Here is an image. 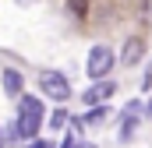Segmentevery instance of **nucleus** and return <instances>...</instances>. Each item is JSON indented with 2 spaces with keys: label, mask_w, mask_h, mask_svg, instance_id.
Returning <instances> with one entry per match:
<instances>
[{
  "label": "nucleus",
  "mask_w": 152,
  "mask_h": 148,
  "mask_svg": "<svg viewBox=\"0 0 152 148\" xmlns=\"http://www.w3.org/2000/svg\"><path fill=\"white\" fill-rule=\"evenodd\" d=\"M53 127H64V123H71V116H67V110H60V113H53V120H50Z\"/></svg>",
  "instance_id": "obj_9"
},
{
  "label": "nucleus",
  "mask_w": 152,
  "mask_h": 148,
  "mask_svg": "<svg viewBox=\"0 0 152 148\" xmlns=\"http://www.w3.org/2000/svg\"><path fill=\"white\" fill-rule=\"evenodd\" d=\"M145 113H149V116H152V102H145Z\"/></svg>",
  "instance_id": "obj_12"
},
{
  "label": "nucleus",
  "mask_w": 152,
  "mask_h": 148,
  "mask_svg": "<svg viewBox=\"0 0 152 148\" xmlns=\"http://www.w3.org/2000/svg\"><path fill=\"white\" fill-rule=\"evenodd\" d=\"M39 88H42L53 102H67V99H71V81L60 71H39Z\"/></svg>",
  "instance_id": "obj_2"
},
{
  "label": "nucleus",
  "mask_w": 152,
  "mask_h": 148,
  "mask_svg": "<svg viewBox=\"0 0 152 148\" xmlns=\"http://www.w3.org/2000/svg\"><path fill=\"white\" fill-rule=\"evenodd\" d=\"M71 11H75L78 18H85V0H71Z\"/></svg>",
  "instance_id": "obj_10"
},
{
  "label": "nucleus",
  "mask_w": 152,
  "mask_h": 148,
  "mask_svg": "<svg viewBox=\"0 0 152 148\" xmlns=\"http://www.w3.org/2000/svg\"><path fill=\"white\" fill-rule=\"evenodd\" d=\"M78 148H96V145H78Z\"/></svg>",
  "instance_id": "obj_13"
},
{
  "label": "nucleus",
  "mask_w": 152,
  "mask_h": 148,
  "mask_svg": "<svg viewBox=\"0 0 152 148\" xmlns=\"http://www.w3.org/2000/svg\"><path fill=\"white\" fill-rule=\"evenodd\" d=\"M142 57H145V42H142L138 36H131L127 42H124V49H120V64H124V67H134Z\"/></svg>",
  "instance_id": "obj_5"
},
{
  "label": "nucleus",
  "mask_w": 152,
  "mask_h": 148,
  "mask_svg": "<svg viewBox=\"0 0 152 148\" xmlns=\"http://www.w3.org/2000/svg\"><path fill=\"white\" fill-rule=\"evenodd\" d=\"M0 145H4V131H0Z\"/></svg>",
  "instance_id": "obj_14"
},
{
  "label": "nucleus",
  "mask_w": 152,
  "mask_h": 148,
  "mask_svg": "<svg viewBox=\"0 0 152 148\" xmlns=\"http://www.w3.org/2000/svg\"><path fill=\"white\" fill-rule=\"evenodd\" d=\"M106 95H113V81H92V88H85V95H81V102L85 106H96V102H103Z\"/></svg>",
  "instance_id": "obj_6"
},
{
  "label": "nucleus",
  "mask_w": 152,
  "mask_h": 148,
  "mask_svg": "<svg viewBox=\"0 0 152 148\" xmlns=\"http://www.w3.org/2000/svg\"><path fill=\"white\" fill-rule=\"evenodd\" d=\"M142 102H127V110H124V116H120V141H134V131H138V116H142V110H138Z\"/></svg>",
  "instance_id": "obj_4"
},
{
  "label": "nucleus",
  "mask_w": 152,
  "mask_h": 148,
  "mask_svg": "<svg viewBox=\"0 0 152 148\" xmlns=\"http://www.w3.org/2000/svg\"><path fill=\"white\" fill-rule=\"evenodd\" d=\"M60 148H75V138H71V134H67V141H64V145Z\"/></svg>",
  "instance_id": "obj_11"
},
{
  "label": "nucleus",
  "mask_w": 152,
  "mask_h": 148,
  "mask_svg": "<svg viewBox=\"0 0 152 148\" xmlns=\"http://www.w3.org/2000/svg\"><path fill=\"white\" fill-rule=\"evenodd\" d=\"M85 120H88V123H103V120H106V106H99V102H96V106H88Z\"/></svg>",
  "instance_id": "obj_8"
},
{
  "label": "nucleus",
  "mask_w": 152,
  "mask_h": 148,
  "mask_svg": "<svg viewBox=\"0 0 152 148\" xmlns=\"http://www.w3.org/2000/svg\"><path fill=\"white\" fill-rule=\"evenodd\" d=\"M0 85H4V92H7L11 99H18V95H21V88H25V78H21V71L7 67V71L0 74Z\"/></svg>",
  "instance_id": "obj_7"
},
{
  "label": "nucleus",
  "mask_w": 152,
  "mask_h": 148,
  "mask_svg": "<svg viewBox=\"0 0 152 148\" xmlns=\"http://www.w3.org/2000/svg\"><path fill=\"white\" fill-rule=\"evenodd\" d=\"M85 71H88L92 81L96 78H106V74L113 71V49L110 46H92L88 49V60H85Z\"/></svg>",
  "instance_id": "obj_3"
},
{
  "label": "nucleus",
  "mask_w": 152,
  "mask_h": 148,
  "mask_svg": "<svg viewBox=\"0 0 152 148\" xmlns=\"http://www.w3.org/2000/svg\"><path fill=\"white\" fill-rule=\"evenodd\" d=\"M42 127V102L36 95H18V120L11 123V138L32 141Z\"/></svg>",
  "instance_id": "obj_1"
}]
</instances>
